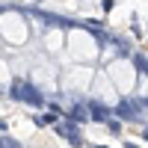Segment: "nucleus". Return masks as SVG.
Returning a JSON list of instances; mask_svg holds the SVG:
<instances>
[{
    "mask_svg": "<svg viewBox=\"0 0 148 148\" xmlns=\"http://www.w3.org/2000/svg\"><path fill=\"white\" fill-rule=\"evenodd\" d=\"M15 95H21V101H27V104H36V107L42 104V98H39V92H36L33 86H24V83H15Z\"/></svg>",
    "mask_w": 148,
    "mask_h": 148,
    "instance_id": "obj_1",
    "label": "nucleus"
},
{
    "mask_svg": "<svg viewBox=\"0 0 148 148\" xmlns=\"http://www.w3.org/2000/svg\"><path fill=\"white\" fill-rule=\"evenodd\" d=\"M119 113H121V116H133V107H130V104H121Z\"/></svg>",
    "mask_w": 148,
    "mask_h": 148,
    "instance_id": "obj_2",
    "label": "nucleus"
},
{
    "mask_svg": "<svg viewBox=\"0 0 148 148\" xmlns=\"http://www.w3.org/2000/svg\"><path fill=\"white\" fill-rule=\"evenodd\" d=\"M92 113H95V116H101V119H104V116H107V110H104V107H98V104H92Z\"/></svg>",
    "mask_w": 148,
    "mask_h": 148,
    "instance_id": "obj_3",
    "label": "nucleus"
}]
</instances>
